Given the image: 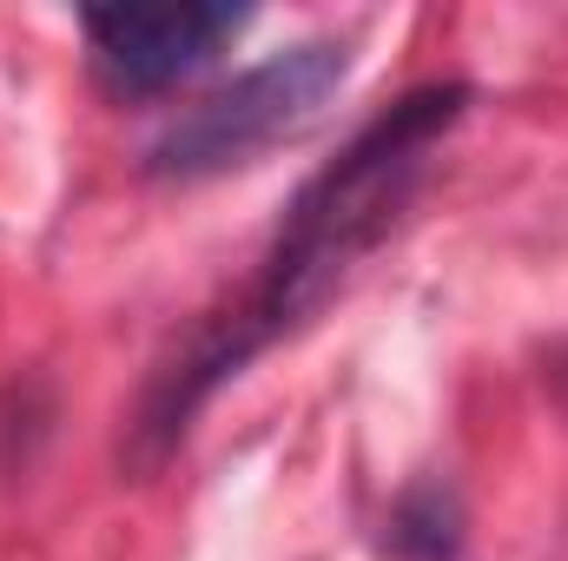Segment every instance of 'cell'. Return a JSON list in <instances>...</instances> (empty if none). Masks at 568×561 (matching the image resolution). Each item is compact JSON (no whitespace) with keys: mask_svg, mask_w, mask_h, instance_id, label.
<instances>
[{"mask_svg":"<svg viewBox=\"0 0 568 561\" xmlns=\"http://www.w3.org/2000/svg\"><path fill=\"white\" fill-rule=\"evenodd\" d=\"M469 100L476 93L463 80H429L417 93H404L397 106H384L337 159H324L297 185L252 290L232 310L205 317L185 337V350L152 370L140 417L126 429V469L133 476H152L185 442L192 417L205 410V397L219 384H232L278 337L304 330L344 290V278L397 232V218L410 212V198L429 172V152L463 126Z\"/></svg>","mask_w":568,"mask_h":561,"instance_id":"6da1fadb","label":"cell"},{"mask_svg":"<svg viewBox=\"0 0 568 561\" xmlns=\"http://www.w3.org/2000/svg\"><path fill=\"white\" fill-rule=\"evenodd\" d=\"M351 80V40H297L272 60L245 67L239 80H225L219 93H205L199 106H185L145 152L152 178H225L258 165L272 145L297 140L304 126H317V113L331 106V93Z\"/></svg>","mask_w":568,"mask_h":561,"instance_id":"7a4b0ae2","label":"cell"},{"mask_svg":"<svg viewBox=\"0 0 568 561\" xmlns=\"http://www.w3.org/2000/svg\"><path fill=\"white\" fill-rule=\"evenodd\" d=\"M80 27L100 86L120 100H152L219 60V47L252 27V7H87Z\"/></svg>","mask_w":568,"mask_h":561,"instance_id":"3957f363","label":"cell"},{"mask_svg":"<svg viewBox=\"0 0 568 561\" xmlns=\"http://www.w3.org/2000/svg\"><path fill=\"white\" fill-rule=\"evenodd\" d=\"M390 555L397 561H456L463 555V496L443 482V476H424L397 496L390 509Z\"/></svg>","mask_w":568,"mask_h":561,"instance_id":"277c9868","label":"cell"}]
</instances>
